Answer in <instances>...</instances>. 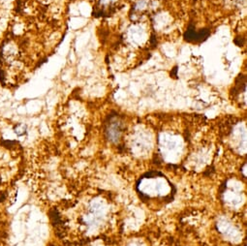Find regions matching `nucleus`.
I'll use <instances>...</instances> for the list:
<instances>
[{"label":"nucleus","instance_id":"f257e3e1","mask_svg":"<svg viewBox=\"0 0 247 246\" xmlns=\"http://www.w3.org/2000/svg\"><path fill=\"white\" fill-rule=\"evenodd\" d=\"M208 36H209L208 29L204 28L201 30H196L194 26L190 25L184 34V39L190 43H201L206 40Z\"/></svg>","mask_w":247,"mask_h":246}]
</instances>
